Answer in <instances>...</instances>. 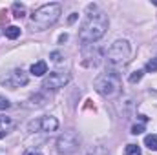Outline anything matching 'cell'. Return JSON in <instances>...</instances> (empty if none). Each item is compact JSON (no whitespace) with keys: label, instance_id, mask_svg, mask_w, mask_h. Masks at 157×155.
<instances>
[{"label":"cell","instance_id":"6da1fadb","mask_svg":"<svg viewBox=\"0 0 157 155\" xmlns=\"http://www.w3.org/2000/svg\"><path fill=\"white\" fill-rule=\"evenodd\" d=\"M108 26H110V20H108L106 13H102V11L90 13L84 18V22H82V26L78 29V40L82 44L90 46V44H93V42H97L99 39L104 37Z\"/></svg>","mask_w":157,"mask_h":155},{"label":"cell","instance_id":"7a4b0ae2","mask_svg":"<svg viewBox=\"0 0 157 155\" xmlns=\"http://www.w3.org/2000/svg\"><path fill=\"white\" fill-rule=\"evenodd\" d=\"M60 13H62L60 4H57V2L44 4V6H40L39 9L33 11V15H31V24H33V28H35L37 31H44V29H48L49 26H53V24L59 20Z\"/></svg>","mask_w":157,"mask_h":155},{"label":"cell","instance_id":"3957f363","mask_svg":"<svg viewBox=\"0 0 157 155\" xmlns=\"http://www.w3.org/2000/svg\"><path fill=\"white\" fill-rule=\"evenodd\" d=\"M93 86H95L97 93H101L102 97L112 99V97H117L119 93H121L122 80L119 77V73H115V71H106V73H102V75H99V77L95 78Z\"/></svg>","mask_w":157,"mask_h":155},{"label":"cell","instance_id":"277c9868","mask_svg":"<svg viewBox=\"0 0 157 155\" xmlns=\"http://www.w3.org/2000/svg\"><path fill=\"white\" fill-rule=\"evenodd\" d=\"M130 55H132V47H130V42L128 40H115L108 53H106V59H108V64L113 66V68H122L128 64L130 60Z\"/></svg>","mask_w":157,"mask_h":155},{"label":"cell","instance_id":"5b68a950","mask_svg":"<svg viewBox=\"0 0 157 155\" xmlns=\"http://www.w3.org/2000/svg\"><path fill=\"white\" fill-rule=\"evenodd\" d=\"M78 144H80V141L75 131H64L57 139V152L62 155H71L78 150Z\"/></svg>","mask_w":157,"mask_h":155},{"label":"cell","instance_id":"8992f818","mask_svg":"<svg viewBox=\"0 0 157 155\" xmlns=\"http://www.w3.org/2000/svg\"><path fill=\"white\" fill-rule=\"evenodd\" d=\"M57 128H59V120H57V117H51V115L39 117V119H35V120H31L28 124L29 131H46V133H51Z\"/></svg>","mask_w":157,"mask_h":155},{"label":"cell","instance_id":"52a82bcc","mask_svg":"<svg viewBox=\"0 0 157 155\" xmlns=\"http://www.w3.org/2000/svg\"><path fill=\"white\" fill-rule=\"evenodd\" d=\"M70 82V73L66 71H51L48 77L44 78L42 88L44 89H60Z\"/></svg>","mask_w":157,"mask_h":155},{"label":"cell","instance_id":"ba28073f","mask_svg":"<svg viewBox=\"0 0 157 155\" xmlns=\"http://www.w3.org/2000/svg\"><path fill=\"white\" fill-rule=\"evenodd\" d=\"M28 73L24 71V70H13V71H9L7 73V77H2V86H7V88H11V89H15V88H20V86H26L28 84Z\"/></svg>","mask_w":157,"mask_h":155},{"label":"cell","instance_id":"9c48e42d","mask_svg":"<svg viewBox=\"0 0 157 155\" xmlns=\"http://www.w3.org/2000/svg\"><path fill=\"white\" fill-rule=\"evenodd\" d=\"M99 62H101V49L97 46H93V44L84 46V49H82V64L88 66V68H95Z\"/></svg>","mask_w":157,"mask_h":155},{"label":"cell","instance_id":"30bf717a","mask_svg":"<svg viewBox=\"0 0 157 155\" xmlns=\"http://www.w3.org/2000/svg\"><path fill=\"white\" fill-rule=\"evenodd\" d=\"M13 126H15V122H13V119H11V117L0 115V139H2V137H6V133H7Z\"/></svg>","mask_w":157,"mask_h":155},{"label":"cell","instance_id":"8fae6325","mask_svg":"<svg viewBox=\"0 0 157 155\" xmlns=\"http://www.w3.org/2000/svg\"><path fill=\"white\" fill-rule=\"evenodd\" d=\"M48 73V64L44 62V60H39V62H35L33 66H31V75H35V77H44Z\"/></svg>","mask_w":157,"mask_h":155},{"label":"cell","instance_id":"7c38bea8","mask_svg":"<svg viewBox=\"0 0 157 155\" xmlns=\"http://www.w3.org/2000/svg\"><path fill=\"white\" fill-rule=\"evenodd\" d=\"M4 35L11 40L18 39V37H20V28H17V26H7V28L4 29Z\"/></svg>","mask_w":157,"mask_h":155},{"label":"cell","instance_id":"4fadbf2b","mask_svg":"<svg viewBox=\"0 0 157 155\" xmlns=\"http://www.w3.org/2000/svg\"><path fill=\"white\" fill-rule=\"evenodd\" d=\"M144 146L150 148L152 152H157V135H154V133L146 135V137H144Z\"/></svg>","mask_w":157,"mask_h":155},{"label":"cell","instance_id":"5bb4252c","mask_svg":"<svg viewBox=\"0 0 157 155\" xmlns=\"http://www.w3.org/2000/svg\"><path fill=\"white\" fill-rule=\"evenodd\" d=\"M13 13H15V15H13L15 18H22V17L26 15V7H24L22 4L15 2V4H13Z\"/></svg>","mask_w":157,"mask_h":155},{"label":"cell","instance_id":"9a60e30c","mask_svg":"<svg viewBox=\"0 0 157 155\" xmlns=\"http://www.w3.org/2000/svg\"><path fill=\"white\" fill-rule=\"evenodd\" d=\"M124 155H143V153H141V148L137 144H128L126 150H124Z\"/></svg>","mask_w":157,"mask_h":155},{"label":"cell","instance_id":"2e32d148","mask_svg":"<svg viewBox=\"0 0 157 155\" xmlns=\"http://www.w3.org/2000/svg\"><path fill=\"white\" fill-rule=\"evenodd\" d=\"M146 71H150V73H155L157 71V57L155 59H150L146 62Z\"/></svg>","mask_w":157,"mask_h":155},{"label":"cell","instance_id":"e0dca14e","mask_svg":"<svg viewBox=\"0 0 157 155\" xmlns=\"http://www.w3.org/2000/svg\"><path fill=\"white\" fill-rule=\"evenodd\" d=\"M49 59H51V62L60 64V62H62V53H60V51H51V53H49Z\"/></svg>","mask_w":157,"mask_h":155},{"label":"cell","instance_id":"ac0fdd59","mask_svg":"<svg viewBox=\"0 0 157 155\" xmlns=\"http://www.w3.org/2000/svg\"><path fill=\"white\" fill-rule=\"evenodd\" d=\"M141 78H143V71H141V70H137V71H133V73L130 75V82H132V84H135V82H139Z\"/></svg>","mask_w":157,"mask_h":155},{"label":"cell","instance_id":"d6986e66","mask_svg":"<svg viewBox=\"0 0 157 155\" xmlns=\"http://www.w3.org/2000/svg\"><path fill=\"white\" fill-rule=\"evenodd\" d=\"M11 108V102L6 99V97H0V112H6V110H9Z\"/></svg>","mask_w":157,"mask_h":155},{"label":"cell","instance_id":"ffe728a7","mask_svg":"<svg viewBox=\"0 0 157 155\" xmlns=\"http://www.w3.org/2000/svg\"><path fill=\"white\" fill-rule=\"evenodd\" d=\"M143 131H144V126H143V124L132 126V133H133V135H139V133H143Z\"/></svg>","mask_w":157,"mask_h":155},{"label":"cell","instance_id":"44dd1931","mask_svg":"<svg viewBox=\"0 0 157 155\" xmlns=\"http://www.w3.org/2000/svg\"><path fill=\"white\" fill-rule=\"evenodd\" d=\"M75 20H77V13H71V17L68 18V24H73Z\"/></svg>","mask_w":157,"mask_h":155},{"label":"cell","instance_id":"7402d4cb","mask_svg":"<svg viewBox=\"0 0 157 155\" xmlns=\"http://www.w3.org/2000/svg\"><path fill=\"white\" fill-rule=\"evenodd\" d=\"M24 155H42L40 152H35V150H31V152H26Z\"/></svg>","mask_w":157,"mask_h":155},{"label":"cell","instance_id":"603a6c76","mask_svg":"<svg viewBox=\"0 0 157 155\" xmlns=\"http://www.w3.org/2000/svg\"><path fill=\"white\" fill-rule=\"evenodd\" d=\"M59 40H60V42H66V40H68V35H60V39Z\"/></svg>","mask_w":157,"mask_h":155},{"label":"cell","instance_id":"cb8c5ba5","mask_svg":"<svg viewBox=\"0 0 157 155\" xmlns=\"http://www.w3.org/2000/svg\"><path fill=\"white\" fill-rule=\"evenodd\" d=\"M155 6H157V2H155Z\"/></svg>","mask_w":157,"mask_h":155}]
</instances>
